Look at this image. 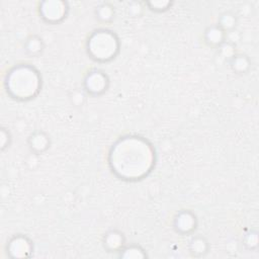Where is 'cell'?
Masks as SVG:
<instances>
[{
    "label": "cell",
    "mask_w": 259,
    "mask_h": 259,
    "mask_svg": "<svg viewBox=\"0 0 259 259\" xmlns=\"http://www.w3.org/2000/svg\"><path fill=\"white\" fill-rule=\"evenodd\" d=\"M46 49V44L38 34L28 35L23 42V52L29 58H37L42 55Z\"/></svg>",
    "instance_id": "4fadbf2b"
},
{
    "label": "cell",
    "mask_w": 259,
    "mask_h": 259,
    "mask_svg": "<svg viewBox=\"0 0 259 259\" xmlns=\"http://www.w3.org/2000/svg\"><path fill=\"white\" fill-rule=\"evenodd\" d=\"M218 53L221 56V58L228 63V61L237 53L235 42L227 39V41L218 49Z\"/></svg>",
    "instance_id": "ffe728a7"
},
{
    "label": "cell",
    "mask_w": 259,
    "mask_h": 259,
    "mask_svg": "<svg viewBox=\"0 0 259 259\" xmlns=\"http://www.w3.org/2000/svg\"><path fill=\"white\" fill-rule=\"evenodd\" d=\"M174 1L169 0H156V1H145L144 5L147 6L149 10L155 13H163L172 8Z\"/></svg>",
    "instance_id": "e0dca14e"
},
{
    "label": "cell",
    "mask_w": 259,
    "mask_h": 259,
    "mask_svg": "<svg viewBox=\"0 0 259 259\" xmlns=\"http://www.w3.org/2000/svg\"><path fill=\"white\" fill-rule=\"evenodd\" d=\"M87 96L82 88H76L69 93V100L74 107H82L86 102Z\"/></svg>",
    "instance_id": "d6986e66"
},
{
    "label": "cell",
    "mask_w": 259,
    "mask_h": 259,
    "mask_svg": "<svg viewBox=\"0 0 259 259\" xmlns=\"http://www.w3.org/2000/svg\"><path fill=\"white\" fill-rule=\"evenodd\" d=\"M26 144L30 153L38 156L49 151L52 146V138L46 131L35 130L27 137Z\"/></svg>",
    "instance_id": "ba28073f"
},
{
    "label": "cell",
    "mask_w": 259,
    "mask_h": 259,
    "mask_svg": "<svg viewBox=\"0 0 259 259\" xmlns=\"http://www.w3.org/2000/svg\"><path fill=\"white\" fill-rule=\"evenodd\" d=\"M145 8L144 2H131L127 6L128 14L133 17H140L143 13V9Z\"/></svg>",
    "instance_id": "7402d4cb"
},
{
    "label": "cell",
    "mask_w": 259,
    "mask_h": 259,
    "mask_svg": "<svg viewBox=\"0 0 259 259\" xmlns=\"http://www.w3.org/2000/svg\"><path fill=\"white\" fill-rule=\"evenodd\" d=\"M228 39V34L215 23L210 24L203 30V41L211 49H219Z\"/></svg>",
    "instance_id": "30bf717a"
},
{
    "label": "cell",
    "mask_w": 259,
    "mask_h": 259,
    "mask_svg": "<svg viewBox=\"0 0 259 259\" xmlns=\"http://www.w3.org/2000/svg\"><path fill=\"white\" fill-rule=\"evenodd\" d=\"M210 244L206 237L202 235H193L188 243V252L192 257L201 258L208 254Z\"/></svg>",
    "instance_id": "7c38bea8"
},
{
    "label": "cell",
    "mask_w": 259,
    "mask_h": 259,
    "mask_svg": "<svg viewBox=\"0 0 259 259\" xmlns=\"http://www.w3.org/2000/svg\"><path fill=\"white\" fill-rule=\"evenodd\" d=\"M102 247L107 253H118L126 245V237L118 229H111L102 236Z\"/></svg>",
    "instance_id": "9c48e42d"
},
{
    "label": "cell",
    "mask_w": 259,
    "mask_h": 259,
    "mask_svg": "<svg viewBox=\"0 0 259 259\" xmlns=\"http://www.w3.org/2000/svg\"><path fill=\"white\" fill-rule=\"evenodd\" d=\"M3 86L11 99L26 102L40 93L42 77L38 69L31 64H16L6 72Z\"/></svg>",
    "instance_id": "7a4b0ae2"
},
{
    "label": "cell",
    "mask_w": 259,
    "mask_h": 259,
    "mask_svg": "<svg viewBox=\"0 0 259 259\" xmlns=\"http://www.w3.org/2000/svg\"><path fill=\"white\" fill-rule=\"evenodd\" d=\"M239 23V18L237 14L233 11L227 10L222 12L219 17L217 24L228 34L229 32H232L236 29L237 25Z\"/></svg>",
    "instance_id": "9a60e30c"
},
{
    "label": "cell",
    "mask_w": 259,
    "mask_h": 259,
    "mask_svg": "<svg viewBox=\"0 0 259 259\" xmlns=\"http://www.w3.org/2000/svg\"><path fill=\"white\" fill-rule=\"evenodd\" d=\"M228 65L235 75L244 76L250 72L252 67V61L248 55L237 52L228 61Z\"/></svg>",
    "instance_id": "8fae6325"
},
{
    "label": "cell",
    "mask_w": 259,
    "mask_h": 259,
    "mask_svg": "<svg viewBox=\"0 0 259 259\" xmlns=\"http://www.w3.org/2000/svg\"><path fill=\"white\" fill-rule=\"evenodd\" d=\"M118 258L122 259H145L148 258V254L146 249H144L141 245L133 243L130 245H125L118 253Z\"/></svg>",
    "instance_id": "2e32d148"
},
{
    "label": "cell",
    "mask_w": 259,
    "mask_h": 259,
    "mask_svg": "<svg viewBox=\"0 0 259 259\" xmlns=\"http://www.w3.org/2000/svg\"><path fill=\"white\" fill-rule=\"evenodd\" d=\"M110 86L109 76L101 69L89 70L83 78L82 89L90 97H100L105 94Z\"/></svg>",
    "instance_id": "5b68a950"
},
{
    "label": "cell",
    "mask_w": 259,
    "mask_h": 259,
    "mask_svg": "<svg viewBox=\"0 0 259 259\" xmlns=\"http://www.w3.org/2000/svg\"><path fill=\"white\" fill-rule=\"evenodd\" d=\"M5 251L6 255L11 259H25L32 256L34 245L28 236L15 234L7 240Z\"/></svg>",
    "instance_id": "8992f818"
},
{
    "label": "cell",
    "mask_w": 259,
    "mask_h": 259,
    "mask_svg": "<svg viewBox=\"0 0 259 259\" xmlns=\"http://www.w3.org/2000/svg\"><path fill=\"white\" fill-rule=\"evenodd\" d=\"M198 227V219L191 209L178 210L172 222L174 232L180 236H189L194 234Z\"/></svg>",
    "instance_id": "52a82bcc"
},
{
    "label": "cell",
    "mask_w": 259,
    "mask_h": 259,
    "mask_svg": "<svg viewBox=\"0 0 259 259\" xmlns=\"http://www.w3.org/2000/svg\"><path fill=\"white\" fill-rule=\"evenodd\" d=\"M70 6L63 0H46L38 2L37 13L47 24L56 25L62 23L69 15Z\"/></svg>",
    "instance_id": "277c9868"
},
{
    "label": "cell",
    "mask_w": 259,
    "mask_h": 259,
    "mask_svg": "<svg viewBox=\"0 0 259 259\" xmlns=\"http://www.w3.org/2000/svg\"><path fill=\"white\" fill-rule=\"evenodd\" d=\"M12 144V135L9 128L5 126H1L0 128V149L1 152H5L10 148Z\"/></svg>",
    "instance_id": "44dd1931"
},
{
    "label": "cell",
    "mask_w": 259,
    "mask_h": 259,
    "mask_svg": "<svg viewBox=\"0 0 259 259\" xmlns=\"http://www.w3.org/2000/svg\"><path fill=\"white\" fill-rule=\"evenodd\" d=\"M242 244L244 248L248 251H256L258 249L259 245V239H258V233L255 230H251L247 232L242 240Z\"/></svg>",
    "instance_id": "ac0fdd59"
},
{
    "label": "cell",
    "mask_w": 259,
    "mask_h": 259,
    "mask_svg": "<svg viewBox=\"0 0 259 259\" xmlns=\"http://www.w3.org/2000/svg\"><path fill=\"white\" fill-rule=\"evenodd\" d=\"M87 56L99 64L109 63L116 59L120 52V40L114 30L96 28L87 37L85 44Z\"/></svg>",
    "instance_id": "3957f363"
},
{
    "label": "cell",
    "mask_w": 259,
    "mask_h": 259,
    "mask_svg": "<svg viewBox=\"0 0 259 259\" xmlns=\"http://www.w3.org/2000/svg\"><path fill=\"white\" fill-rule=\"evenodd\" d=\"M156 161L155 147L148 139L139 135L119 137L111 145L107 157L111 173L125 182L147 178L153 172Z\"/></svg>",
    "instance_id": "6da1fadb"
},
{
    "label": "cell",
    "mask_w": 259,
    "mask_h": 259,
    "mask_svg": "<svg viewBox=\"0 0 259 259\" xmlns=\"http://www.w3.org/2000/svg\"><path fill=\"white\" fill-rule=\"evenodd\" d=\"M115 15V7L110 2H101L94 9L95 19L102 24L111 23L114 20Z\"/></svg>",
    "instance_id": "5bb4252c"
}]
</instances>
